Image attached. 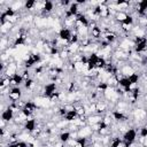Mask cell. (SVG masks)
Instances as JSON below:
<instances>
[{
    "mask_svg": "<svg viewBox=\"0 0 147 147\" xmlns=\"http://www.w3.org/2000/svg\"><path fill=\"white\" fill-rule=\"evenodd\" d=\"M23 96V91H22V87L21 86H15V87H10V91H9V94L7 96V99L11 102H16L18 101L20 99H22Z\"/></svg>",
    "mask_w": 147,
    "mask_h": 147,
    "instance_id": "cell-1",
    "label": "cell"
},
{
    "mask_svg": "<svg viewBox=\"0 0 147 147\" xmlns=\"http://www.w3.org/2000/svg\"><path fill=\"white\" fill-rule=\"evenodd\" d=\"M137 136H138L137 129L131 126L126 132H124V133L122 134V139H123L124 142L133 144V142H136V140H137Z\"/></svg>",
    "mask_w": 147,
    "mask_h": 147,
    "instance_id": "cell-2",
    "label": "cell"
},
{
    "mask_svg": "<svg viewBox=\"0 0 147 147\" xmlns=\"http://www.w3.org/2000/svg\"><path fill=\"white\" fill-rule=\"evenodd\" d=\"M57 85L54 82H48L44 85V90H42V95L46 98H51L52 94H54L57 91Z\"/></svg>",
    "mask_w": 147,
    "mask_h": 147,
    "instance_id": "cell-3",
    "label": "cell"
},
{
    "mask_svg": "<svg viewBox=\"0 0 147 147\" xmlns=\"http://www.w3.org/2000/svg\"><path fill=\"white\" fill-rule=\"evenodd\" d=\"M22 127H23V131H24V132L31 133V132H33V131L38 127V121H37L36 118L31 117V118H29V119L23 124Z\"/></svg>",
    "mask_w": 147,
    "mask_h": 147,
    "instance_id": "cell-4",
    "label": "cell"
},
{
    "mask_svg": "<svg viewBox=\"0 0 147 147\" xmlns=\"http://www.w3.org/2000/svg\"><path fill=\"white\" fill-rule=\"evenodd\" d=\"M72 33H74V30L68 29V28H63V26H62V28L60 29V31L57 32V37H59L61 40L69 41L70 38H71V36H72Z\"/></svg>",
    "mask_w": 147,
    "mask_h": 147,
    "instance_id": "cell-5",
    "label": "cell"
},
{
    "mask_svg": "<svg viewBox=\"0 0 147 147\" xmlns=\"http://www.w3.org/2000/svg\"><path fill=\"white\" fill-rule=\"evenodd\" d=\"M14 118H15V113L11 110L10 107L7 106V108L3 111H1V119L6 121L7 123H11L14 121Z\"/></svg>",
    "mask_w": 147,
    "mask_h": 147,
    "instance_id": "cell-6",
    "label": "cell"
},
{
    "mask_svg": "<svg viewBox=\"0 0 147 147\" xmlns=\"http://www.w3.org/2000/svg\"><path fill=\"white\" fill-rule=\"evenodd\" d=\"M24 84V79L20 74H15L14 76L10 77V87H15V86H23Z\"/></svg>",
    "mask_w": 147,
    "mask_h": 147,
    "instance_id": "cell-7",
    "label": "cell"
},
{
    "mask_svg": "<svg viewBox=\"0 0 147 147\" xmlns=\"http://www.w3.org/2000/svg\"><path fill=\"white\" fill-rule=\"evenodd\" d=\"M67 9H68V10L70 11V14H71V15H74V16H77L79 13H82V11H80V6H79L76 1L71 2V3H70V6H69Z\"/></svg>",
    "mask_w": 147,
    "mask_h": 147,
    "instance_id": "cell-8",
    "label": "cell"
},
{
    "mask_svg": "<svg viewBox=\"0 0 147 147\" xmlns=\"http://www.w3.org/2000/svg\"><path fill=\"white\" fill-rule=\"evenodd\" d=\"M78 117H79V116L77 115L76 110H71V111H67V114H65V116L63 117V119L67 121L68 123H74Z\"/></svg>",
    "mask_w": 147,
    "mask_h": 147,
    "instance_id": "cell-9",
    "label": "cell"
},
{
    "mask_svg": "<svg viewBox=\"0 0 147 147\" xmlns=\"http://www.w3.org/2000/svg\"><path fill=\"white\" fill-rule=\"evenodd\" d=\"M57 137H59V140H60V141L67 144V142L71 139V132H70V131H61Z\"/></svg>",
    "mask_w": 147,
    "mask_h": 147,
    "instance_id": "cell-10",
    "label": "cell"
},
{
    "mask_svg": "<svg viewBox=\"0 0 147 147\" xmlns=\"http://www.w3.org/2000/svg\"><path fill=\"white\" fill-rule=\"evenodd\" d=\"M127 15H129V14H127L126 11H117V13L115 14V16H114V20H115L117 23L121 24V23H123V21L127 17Z\"/></svg>",
    "mask_w": 147,
    "mask_h": 147,
    "instance_id": "cell-11",
    "label": "cell"
},
{
    "mask_svg": "<svg viewBox=\"0 0 147 147\" xmlns=\"http://www.w3.org/2000/svg\"><path fill=\"white\" fill-rule=\"evenodd\" d=\"M127 78H129V80H130V83H131L132 85H138L139 82H140V74H138V72L136 71L134 74L130 75Z\"/></svg>",
    "mask_w": 147,
    "mask_h": 147,
    "instance_id": "cell-12",
    "label": "cell"
},
{
    "mask_svg": "<svg viewBox=\"0 0 147 147\" xmlns=\"http://www.w3.org/2000/svg\"><path fill=\"white\" fill-rule=\"evenodd\" d=\"M36 3H37V1H33V0L25 1L23 9H25V10H28V11H32V10H34V8H36Z\"/></svg>",
    "mask_w": 147,
    "mask_h": 147,
    "instance_id": "cell-13",
    "label": "cell"
}]
</instances>
